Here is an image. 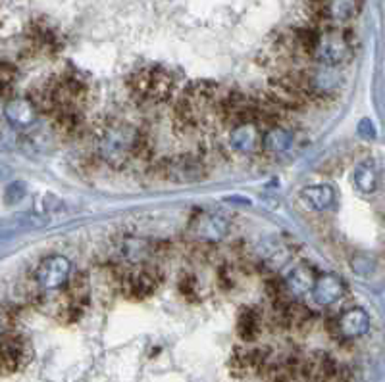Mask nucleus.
<instances>
[{
	"mask_svg": "<svg viewBox=\"0 0 385 382\" xmlns=\"http://www.w3.org/2000/svg\"><path fill=\"white\" fill-rule=\"evenodd\" d=\"M139 131L126 121H108L95 135V152L102 162L121 170L133 160Z\"/></svg>",
	"mask_w": 385,
	"mask_h": 382,
	"instance_id": "nucleus-1",
	"label": "nucleus"
},
{
	"mask_svg": "<svg viewBox=\"0 0 385 382\" xmlns=\"http://www.w3.org/2000/svg\"><path fill=\"white\" fill-rule=\"evenodd\" d=\"M127 88L133 98L145 104H162L174 93V79L162 68H143L135 71L127 79Z\"/></svg>",
	"mask_w": 385,
	"mask_h": 382,
	"instance_id": "nucleus-2",
	"label": "nucleus"
},
{
	"mask_svg": "<svg viewBox=\"0 0 385 382\" xmlns=\"http://www.w3.org/2000/svg\"><path fill=\"white\" fill-rule=\"evenodd\" d=\"M91 298V282L85 273H76L70 277V281L66 284V294L60 306L58 319L64 323H76L85 311V307Z\"/></svg>",
	"mask_w": 385,
	"mask_h": 382,
	"instance_id": "nucleus-3",
	"label": "nucleus"
},
{
	"mask_svg": "<svg viewBox=\"0 0 385 382\" xmlns=\"http://www.w3.org/2000/svg\"><path fill=\"white\" fill-rule=\"evenodd\" d=\"M160 281H162V275L156 267L141 265V267L126 271L120 277V290L129 300H145L154 294V290L160 286Z\"/></svg>",
	"mask_w": 385,
	"mask_h": 382,
	"instance_id": "nucleus-4",
	"label": "nucleus"
},
{
	"mask_svg": "<svg viewBox=\"0 0 385 382\" xmlns=\"http://www.w3.org/2000/svg\"><path fill=\"white\" fill-rule=\"evenodd\" d=\"M266 96L281 112L284 110L297 112V110H303L309 104L306 96H304V93L301 91V87H299L297 81L293 79L291 73L271 77L270 81H268V88H266Z\"/></svg>",
	"mask_w": 385,
	"mask_h": 382,
	"instance_id": "nucleus-5",
	"label": "nucleus"
},
{
	"mask_svg": "<svg viewBox=\"0 0 385 382\" xmlns=\"http://www.w3.org/2000/svg\"><path fill=\"white\" fill-rule=\"evenodd\" d=\"M156 170L162 179H170L174 182H195L206 175L204 163L191 154H181V156L164 160Z\"/></svg>",
	"mask_w": 385,
	"mask_h": 382,
	"instance_id": "nucleus-6",
	"label": "nucleus"
},
{
	"mask_svg": "<svg viewBox=\"0 0 385 382\" xmlns=\"http://www.w3.org/2000/svg\"><path fill=\"white\" fill-rule=\"evenodd\" d=\"M351 38L353 33L345 29L343 33H335L331 29L322 31L320 43L316 46L312 58L324 63H339L351 56Z\"/></svg>",
	"mask_w": 385,
	"mask_h": 382,
	"instance_id": "nucleus-7",
	"label": "nucleus"
},
{
	"mask_svg": "<svg viewBox=\"0 0 385 382\" xmlns=\"http://www.w3.org/2000/svg\"><path fill=\"white\" fill-rule=\"evenodd\" d=\"M70 262L64 256H51L41 262L35 271V282L41 290L64 289L70 281Z\"/></svg>",
	"mask_w": 385,
	"mask_h": 382,
	"instance_id": "nucleus-8",
	"label": "nucleus"
},
{
	"mask_svg": "<svg viewBox=\"0 0 385 382\" xmlns=\"http://www.w3.org/2000/svg\"><path fill=\"white\" fill-rule=\"evenodd\" d=\"M31 359V348L24 336L6 334L0 340V371L2 373H16L26 367Z\"/></svg>",
	"mask_w": 385,
	"mask_h": 382,
	"instance_id": "nucleus-9",
	"label": "nucleus"
},
{
	"mask_svg": "<svg viewBox=\"0 0 385 382\" xmlns=\"http://www.w3.org/2000/svg\"><path fill=\"white\" fill-rule=\"evenodd\" d=\"M270 365V353L264 348H243L235 350V353L229 359V371L235 376H246L251 373L266 371Z\"/></svg>",
	"mask_w": 385,
	"mask_h": 382,
	"instance_id": "nucleus-10",
	"label": "nucleus"
},
{
	"mask_svg": "<svg viewBox=\"0 0 385 382\" xmlns=\"http://www.w3.org/2000/svg\"><path fill=\"white\" fill-rule=\"evenodd\" d=\"M229 143L231 148L241 154H254L259 148H262V135L254 123H243L231 129Z\"/></svg>",
	"mask_w": 385,
	"mask_h": 382,
	"instance_id": "nucleus-11",
	"label": "nucleus"
},
{
	"mask_svg": "<svg viewBox=\"0 0 385 382\" xmlns=\"http://www.w3.org/2000/svg\"><path fill=\"white\" fill-rule=\"evenodd\" d=\"M4 115L16 127H29L37 118V110L29 98H12L4 106Z\"/></svg>",
	"mask_w": 385,
	"mask_h": 382,
	"instance_id": "nucleus-12",
	"label": "nucleus"
},
{
	"mask_svg": "<svg viewBox=\"0 0 385 382\" xmlns=\"http://www.w3.org/2000/svg\"><path fill=\"white\" fill-rule=\"evenodd\" d=\"M343 294V282L334 275H324L316 279L314 286H312V296H314L316 304L320 306H329L335 300H339Z\"/></svg>",
	"mask_w": 385,
	"mask_h": 382,
	"instance_id": "nucleus-13",
	"label": "nucleus"
},
{
	"mask_svg": "<svg viewBox=\"0 0 385 382\" xmlns=\"http://www.w3.org/2000/svg\"><path fill=\"white\" fill-rule=\"evenodd\" d=\"M368 331V315L362 309H349L337 317V332L345 339H354Z\"/></svg>",
	"mask_w": 385,
	"mask_h": 382,
	"instance_id": "nucleus-14",
	"label": "nucleus"
},
{
	"mask_svg": "<svg viewBox=\"0 0 385 382\" xmlns=\"http://www.w3.org/2000/svg\"><path fill=\"white\" fill-rule=\"evenodd\" d=\"M85 119L83 112H60L52 118V127L62 138H76L81 135Z\"/></svg>",
	"mask_w": 385,
	"mask_h": 382,
	"instance_id": "nucleus-15",
	"label": "nucleus"
},
{
	"mask_svg": "<svg viewBox=\"0 0 385 382\" xmlns=\"http://www.w3.org/2000/svg\"><path fill=\"white\" fill-rule=\"evenodd\" d=\"M260 329H262V317H260L259 311L251 306L243 307L239 315H237V334H239V339L245 340V342H253L260 334Z\"/></svg>",
	"mask_w": 385,
	"mask_h": 382,
	"instance_id": "nucleus-16",
	"label": "nucleus"
},
{
	"mask_svg": "<svg viewBox=\"0 0 385 382\" xmlns=\"http://www.w3.org/2000/svg\"><path fill=\"white\" fill-rule=\"evenodd\" d=\"M196 237L206 240V244H212L216 240H220L228 232V221L220 215H204L196 221Z\"/></svg>",
	"mask_w": 385,
	"mask_h": 382,
	"instance_id": "nucleus-17",
	"label": "nucleus"
},
{
	"mask_svg": "<svg viewBox=\"0 0 385 382\" xmlns=\"http://www.w3.org/2000/svg\"><path fill=\"white\" fill-rule=\"evenodd\" d=\"M199 118L201 115L184 98L177 100L176 108H174V127L179 135H189V133L195 131L196 125H199Z\"/></svg>",
	"mask_w": 385,
	"mask_h": 382,
	"instance_id": "nucleus-18",
	"label": "nucleus"
},
{
	"mask_svg": "<svg viewBox=\"0 0 385 382\" xmlns=\"http://www.w3.org/2000/svg\"><path fill=\"white\" fill-rule=\"evenodd\" d=\"M31 44L37 51L43 52H56L60 48V41H58V33L54 27L44 26V24H35L29 31Z\"/></svg>",
	"mask_w": 385,
	"mask_h": 382,
	"instance_id": "nucleus-19",
	"label": "nucleus"
},
{
	"mask_svg": "<svg viewBox=\"0 0 385 382\" xmlns=\"http://www.w3.org/2000/svg\"><path fill=\"white\" fill-rule=\"evenodd\" d=\"M291 143H293L291 133L279 125L268 129L262 137V148L270 154H284L291 148Z\"/></svg>",
	"mask_w": 385,
	"mask_h": 382,
	"instance_id": "nucleus-20",
	"label": "nucleus"
},
{
	"mask_svg": "<svg viewBox=\"0 0 385 382\" xmlns=\"http://www.w3.org/2000/svg\"><path fill=\"white\" fill-rule=\"evenodd\" d=\"M301 198L310 210H314V212H322L326 207L334 202V190L326 185H320V187H309L304 188L303 192H301Z\"/></svg>",
	"mask_w": 385,
	"mask_h": 382,
	"instance_id": "nucleus-21",
	"label": "nucleus"
},
{
	"mask_svg": "<svg viewBox=\"0 0 385 382\" xmlns=\"http://www.w3.org/2000/svg\"><path fill=\"white\" fill-rule=\"evenodd\" d=\"M314 282H316L314 273H312L309 267L301 265L297 269L291 271V275L289 279H287V282H285V286H287V292H293V294L301 296L310 292L312 286H314Z\"/></svg>",
	"mask_w": 385,
	"mask_h": 382,
	"instance_id": "nucleus-22",
	"label": "nucleus"
},
{
	"mask_svg": "<svg viewBox=\"0 0 385 382\" xmlns=\"http://www.w3.org/2000/svg\"><path fill=\"white\" fill-rule=\"evenodd\" d=\"M179 292L187 298V300H196V294H199V281L195 279V275L191 273H185L181 279H179Z\"/></svg>",
	"mask_w": 385,
	"mask_h": 382,
	"instance_id": "nucleus-23",
	"label": "nucleus"
},
{
	"mask_svg": "<svg viewBox=\"0 0 385 382\" xmlns=\"http://www.w3.org/2000/svg\"><path fill=\"white\" fill-rule=\"evenodd\" d=\"M16 77H18V71H16V68H14L12 63L0 62V93L12 87L14 81H16Z\"/></svg>",
	"mask_w": 385,
	"mask_h": 382,
	"instance_id": "nucleus-24",
	"label": "nucleus"
},
{
	"mask_svg": "<svg viewBox=\"0 0 385 382\" xmlns=\"http://www.w3.org/2000/svg\"><path fill=\"white\" fill-rule=\"evenodd\" d=\"M356 182H359V187L362 190H372L376 187V177H374L372 170H368V167H360L356 171Z\"/></svg>",
	"mask_w": 385,
	"mask_h": 382,
	"instance_id": "nucleus-25",
	"label": "nucleus"
},
{
	"mask_svg": "<svg viewBox=\"0 0 385 382\" xmlns=\"http://www.w3.org/2000/svg\"><path fill=\"white\" fill-rule=\"evenodd\" d=\"M218 282L224 290H229L235 286V271L229 265H224L218 273Z\"/></svg>",
	"mask_w": 385,
	"mask_h": 382,
	"instance_id": "nucleus-26",
	"label": "nucleus"
},
{
	"mask_svg": "<svg viewBox=\"0 0 385 382\" xmlns=\"http://www.w3.org/2000/svg\"><path fill=\"white\" fill-rule=\"evenodd\" d=\"M24 195H26V188H24V185L21 182H14V185H10V187L6 188V200H10V196H14L12 202L10 204H16V202H19L21 198H24Z\"/></svg>",
	"mask_w": 385,
	"mask_h": 382,
	"instance_id": "nucleus-27",
	"label": "nucleus"
},
{
	"mask_svg": "<svg viewBox=\"0 0 385 382\" xmlns=\"http://www.w3.org/2000/svg\"><path fill=\"white\" fill-rule=\"evenodd\" d=\"M2 329H4V317L0 314V334H2Z\"/></svg>",
	"mask_w": 385,
	"mask_h": 382,
	"instance_id": "nucleus-28",
	"label": "nucleus"
}]
</instances>
